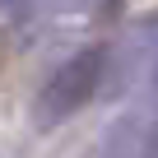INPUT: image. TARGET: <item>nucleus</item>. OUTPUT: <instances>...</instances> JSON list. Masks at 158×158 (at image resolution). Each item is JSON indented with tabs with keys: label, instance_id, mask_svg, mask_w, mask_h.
<instances>
[{
	"label": "nucleus",
	"instance_id": "1",
	"mask_svg": "<svg viewBox=\"0 0 158 158\" xmlns=\"http://www.w3.org/2000/svg\"><path fill=\"white\" fill-rule=\"evenodd\" d=\"M102 79V51H84V56H70L42 89V121H60L74 107H84Z\"/></svg>",
	"mask_w": 158,
	"mask_h": 158
},
{
	"label": "nucleus",
	"instance_id": "2",
	"mask_svg": "<svg viewBox=\"0 0 158 158\" xmlns=\"http://www.w3.org/2000/svg\"><path fill=\"white\" fill-rule=\"evenodd\" d=\"M37 14L33 0H0V28H28Z\"/></svg>",
	"mask_w": 158,
	"mask_h": 158
}]
</instances>
